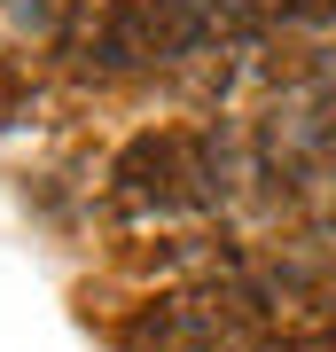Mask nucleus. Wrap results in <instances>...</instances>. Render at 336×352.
<instances>
[{
	"instance_id": "obj_3",
	"label": "nucleus",
	"mask_w": 336,
	"mask_h": 352,
	"mask_svg": "<svg viewBox=\"0 0 336 352\" xmlns=\"http://www.w3.org/2000/svg\"><path fill=\"white\" fill-rule=\"evenodd\" d=\"M289 16L298 24H336V0H289Z\"/></svg>"
},
{
	"instance_id": "obj_1",
	"label": "nucleus",
	"mask_w": 336,
	"mask_h": 352,
	"mask_svg": "<svg viewBox=\"0 0 336 352\" xmlns=\"http://www.w3.org/2000/svg\"><path fill=\"white\" fill-rule=\"evenodd\" d=\"M24 118V78H16V63H0V126H16Z\"/></svg>"
},
{
	"instance_id": "obj_2",
	"label": "nucleus",
	"mask_w": 336,
	"mask_h": 352,
	"mask_svg": "<svg viewBox=\"0 0 336 352\" xmlns=\"http://www.w3.org/2000/svg\"><path fill=\"white\" fill-rule=\"evenodd\" d=\"M8 16H16V32H39L55 16V0H8Z\"/></svg>"
}]
</instances>
